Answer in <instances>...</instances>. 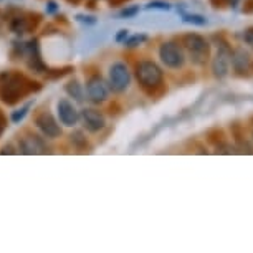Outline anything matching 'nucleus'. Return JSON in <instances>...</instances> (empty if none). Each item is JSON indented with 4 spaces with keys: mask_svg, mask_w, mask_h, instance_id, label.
<instances>
[{
    "mask_svg": "<svg viewBox=\"0 0 253 253\" xmlns=\"http://www.w3.org/2000/svg\"><path fill=\"white\" fill-rule=\"evenodd\" d=\"M58 116H60V121L63 123L65 126H75L80 118V114L68 99H60L58 101Z\"/></svg>",
    "mask_w": 253,
    "mask_h": 253,
    "instance_id": "obj_13",
    "label": "nucleus"
},
{
    "mask_svg": "<svg viewBox=\"0 0 253 253\" xmlns=\"http://www.w3.org/2000/svg\"><path fill=\"white\" fill-rule=\"evenodd\" d=\"M243 42L250 46V48H253V27H248L245 32H243Z\"/></svg>",
    "mask_w": 253,
    "mask_h": 253,
    "instance_id": "obj_25",
    "label": "nucleus"
},
{
    "mask_svg": "<svg viewBox=\"0 0 253 253\" xmlns=\"http://www.w3.org/2000/svg\"><path fill=\"white\" fill-rule=\"evenodd\" d=\"M252 139H253V127H252Z\"/></svg>",
    "mask_w": 253,
    "mask_h": 253,
    "instance_id": "obj_34",
    "label": "nucleus"
},
{
    "mask_svg": "<svg viewBox=\"0 0 253 253\" xmlns=\"http://www.w3.org/2000/svg\"><path fill=\"white\" fill-rule=\"evenodd\" d=\"M20 151L23 154H45L46 152V144L42 137H38L37 134H27L20 137Z\"/></svg>",
    "mask_w": 253,
    "mask_h": 253,
    "instance_id": "obj_12",
    "label": "nucleus"
},
{
    "mask_svg": "<svg viewBox=\"0 0 253 253\" xmlns=\"http://www.w3.org/2000/svg\"><path fill=\"white\" fill-rule=\"evenodd\" d=\"M40 89L42 84L38 81H33L18 71H5L0 75V98L10 106L17 104L28 94L40 91Z\"/></svg>",
    "mask_w": 253,
    "mask_h": 253,
    "instance_id": "obj_1",
    "label": "nucleus"
},
{
    "mask_svg": "<svg viewBox=\"0 0 253 253\" xmlns=\"http://www.w3.org/2000/svg\"><path fill=\"white\" fill-rule=\"evenodd\" d=\"M56 10H58V5H56L55 2H50L48 7H46V12H48V13H55Z\"/></svg>",
    "mask_w": 253,
    "mask_h": 253,
    "instance_id": "obj_30",
    "label": "nucleus"
},
{
    "mask_svg": "<svg viewBox=\"0 0 253 253\" xmlns=\"http://www.w3.org/2000/svg\"><path fill=\"white\" fill-rule=\"evenodd\" d=\"M71 71H73L71 66H65V68H58V70H50V71H46V78H50V80L63 78L65 75L71 73Z\"/></svg>",
    "mask_w": 253,
    "mask_h": 253,
    "instance_id": "obj_20",
    "label": "nucleus"
},
{
    "mask_svg": "<svg viewBox=\"0 0 253 253\" xmlns=\"http://www.w3.org/2000/svg\"><path fill=\"white\" fill-rule=\"evenodd\" d=\"M213 40L218 42V50L212 60V73L217 80H223L230 73L232 46L223 35H213Z\"/></svg>",
    "mask_w": 253,
    "mask_h": 253,
    "instance_id": "obj_4",
    "label": "nucleus"
},
{
    "mask_svg": "<svg viewBox=\"0 0 253 253\" xmlns=\"http://www.w3.org/2000/svg\"><path fill=\"white\" fill-rule=\"evenodd\" d=\"M180 17L185 23H190V25H195V27H204L207 25V18L200 13H190V12H185L180 8Z\"/></svg>",
    "mask_w": 253,
    "mask_h": 253,
    "instance_id": "obj_15",
    "label": "nucleus"
},
{
    "mask_svg": "<svg viewBox=\"0 0 253 253\" xmlns=\"http://www.w3.org/2000/svg\"><path fill=\"white\" fill-rule=\"evenodd\" d=\"M159 58L167 68L180 70L185 65V51L182 45H179L177 42H164L159 46Z\"/></svg>",
    "mask_w": 253,
    "mask_h": 253,
    "instance_id": "obj_5",
    "label": "nucleus"
},
{
    "mask_svg": "<svg viewBox=\"0 0 253 253\" xmlns=\"http://www.w3.org/2000/svg\"><path fill=\"white\" fill-rule=\"evenodd\" d=\"M35 126L40 129V132L50 139H55V137L61 136V127L58 126L56 119L53 118V114L48 111H40L35 114V119H33Z\"/></svg>",
    "mask_w": 253,
    "mask_h": 253,
    "instance_id": "obj_7",
    "label": "nucleus"
},
{
    "mask_svg": "<svg viewBox=\"0 0 253 253\" xmlns=\"http://www.w3.org/2000/svg\"><path fill=\"white\" fill-rule=\"evenodd\" d=\"M243 13H253V0H245V3H243Z\"/></svg>",
    "mask_w": 253,
    "mask_h": 253,
    "instance_id": "obj_29",
    "label": "nucleus"
},
{
    "mask_svg": "<svg viewBox=\"0 0 253 253\" xmlns=\"http://www.w3.org/2000/svg\"><path fill=\"white\" fill-rule=\"evenodd\" d=\"M184 51L187 53L189 60L192 61L195 66H204L207 65L210 58V43L202 35L199 33H185L180 40Z\"/></svg>",
    "mask_w": 253,
    "mask_h": 253,
    "instance_id": "obj_3",
    "label": "nucleus"
},
{
    "mask_svg": "<svg viewBox=\"0 0 253 253\" xmlns=\"http://www.w3.org/2000/svg\"><path fill=\"white\" fill-rule=\"evenodd\" d=\"M147 8H154V10H170V3L164 2V0H152L147 3Z\"/></svg>",
    "mask_w": 253,
    "mask_h": 253,
    "instance_id": "obj_23",
    "label": "nucleus"
},
{
    "mask_svg": "<svg viewBox=\"0 0 253 253\" xmlns=\"http://www.w3.org/2000/svg\"><path fill=\"white\" fill-rule=\"evenodd\" d=\"M131 84V71L123 61H116L109 68V88L114 93H123Z\"/></svg>",
    "mask_w": 253,
    "mask_h": 253,
    "instance_id": "obj_6",
    "label": "nucleus"
},
{
    "mask_svg": "<svg viewBox=\"0 0 253 253\" xmlns=\"http://www.w3.org/2000/svg\"><path fill=\"white\" fill-rule=\"evenodd\" d=\"M71 142H73V146L78 151H88L89 149V144H88L86 137H84L83 132H80V131H76V132L71 134Z\"/></svg>",
    "mask_w": 253,
    "mask_h": 253,
    "instance_id": "obj_18",
    "label": "nucleus"
},
{
    "mask_svg": "<svg viewBox=\"0 0 253 253\" xmlns=\"http://www.w3.org/2000/svg\"><path fill=\"white\" fill-rule=\"evenodd\" d=\"M65 91L68 93L71 98H75L78 103L83 101V91H81V86H80V83L76 80H71V81H68V83H66Z\"/></svg>",
    "mask_w": 253,
    "mask_h": 253,
    "instance_id": "obj_17",
    "label": "nucleus"
},
{
    "mask_svg": "<svg viewBox=\"0 0 253 253\" xmlns=\"http://www.w3.org/2000/svg\"><path fill=\"white\" fill-rule=\"evenodd\" d=\"M66 2H68V3H73V5H76V3H80L81 0H66Z\"/></svg>",
    "mask_w": 253,
    "mask_h": 253,
    "instance_id": "obj_33",
    "label": "nucleus"
},
{
    "mask_svg": "<svg viewBox=\"0 0 253 253\" xmlns=\"http://www.w3.org/2000/svg\"><path fill=\"white\" fill-rule=\"evenodd\" d=\"M5 129H7V116H5V113L0 109V136L5 132Z\"/></svg>",
    "mask_w": 253,
    "mask_h": 253,
    "instance_id": "obj_26",
    "label": "nucleus"
},
{
    "mask_svg": "<svg viewBox=\"0 0 253 253\" xmlns=\"http://www.w3.org/2000/svg\"><path fill=\"white\" fill-rule=\"evenodd\" d=\"M129 37V30H126V28H123V30H119L118 32V35H116V42L118 43H124V40Z\"/></svg>",
    "mask_w": 253,
    "mask_h": 253,
    "instance_id": "obj_27",
    "label": "nucleus"
},
{
    "mask_svg": "<svg viewBox=\"0 0 253 253\" xmlns=\"http://www.w3.org/2000/svg\"><path fill=\"white\" fill-rule=\"evenodd\" d=\"M232 68L233 73L237 76H250L252 71V58L248 55V51H245V48H237L232 50Z\"/></svg>",
    "mask_w": 253,
    "mask_h": 253,
    "instance_id": "obj_10",
    "label": "nucleus"
},
{
    "mask_svg": "<svg viewBox=\"0 0 253 253\" xmlns=\"http://www.w3.org/2000/svg\"><path fill=\"white\" fill-rule=\"evenodd\" d=\"M86 93L93 103H103L108 99L109 86L99 75H93L86 83Z\"/></svg>",
    "mask_w": 253,
    "mask_h": 253,
    "instance_id": "obj_9",
    "label": "nucleus"
},
{
    "mask_svg": "<svg viewBox=\"0 0 253 253\" xmlns=\"http://www.w3.org/2000/svg\"><path fill=\"white\" fill-rule=\"evenodd\" d=\"M81 121H83V126L86 127L89 132H99L103 129L104 126H106V119L99 111L96 109H83L80 114Z\"/></svg>",
    "mask_w": 253,
    "mask_h": 253,
    "instance_id": "obj_11",
    "label": "nucleus"
},
{
    "mask_svg": "<svg viewBox=\"0 0 253 253\" xmlns=\"http://www.w3.org/2000/svg\"><path fill=\"white\" fill-rule=\"evenodd\" d=\"M213 8H225V7H232L235 8L238 5V0H210Z\"/></svg>",
    "mask_w": 253,
    "mask_h": 253,
    "instance_id": "obj_21",
    "label": "nucleus"
},
{
    "mask_svg": "<svg viewBox=\"0 0 253 253\" xmlns=\"http://www.w3.org/2000/svg\"><path fill=\"white\" fill-rule=\"evenodd\" d=\"M205 139H207L209 144H212V146H220L223 144V142L227 141V136H225V132H223L222 129H218V127H213V129H210L207 131V134H205Z\"/></svg>",
    "mask_w": 253,
    "mask_h": 253,
    "instance_id": "obj_16",
    "label": "nucleus"
},
{
    "mask_svg": "<svg viewBox=\"0 0 253 253\" xmlns=\"http://www.w3.org/2000/svg\"><path fill=\"white\" fill-rule=\"evenodd\" d=\"M230 131H232V137H233V142L237 144L238 149H245L248 152H252L250 146L247 144V139H245V132H243V127L240 123H233L230 126Z\"/></svg>",
    "mask_w": 253,
    "mask_h": 253,
    "instance_id": "obj_14",
    "label": "nucleus"
},
{
    "mask_svg": "<svg viewBox=\"0 0 253 253\" xmlns=\"http://www.w3.org/2000/svg\"><path fill=\"white\" fill-rule=\"evenodd\" d=\"M40 15L38 13H23V15H17L10 20V30L17 35H25V33L35 30L40 23Z\"/></svg>",
    "mask_w": 253,
    "mask_h": 253,
    "instance_id": "obj_8",
    "label": "nucleus"
},
{
    "mask_svg": "<svg viewBox=\"0 0 253 253\" xmlns=\"http://www.w3.org/2000/svg\"><path fill=\"white\" fill-rule=\"evenodd\" d=\"M146 40H147L146 33H136V35H132V37H127L126 40H124V45H126L127 48H136V46H141Z\"/></svg>",
    "mask_w": 253,
    "mask_h": 253,
    "instance_id": "obj_19",
    "label": "nucleus"
},
{
    "mask_svg": "<svg viewBox=\"0 0 253 253\" xmlns=\"http://www.w3.org/2000/svg\"><path fill=\"white\" fill-rule=\"evenodd\" d=\"M32 108V103H27L25 106L20 108V109H17V111H13L12 113V121L13 123H20L23 118H25V114L28 113V109Z\"/></svg>",
    "mask_w": 253,
    "mask_h": 253,
    "instance_id": "obj_22",
    "label": "nucleus"
},
{
    "mask_svg": "<svg viewBox=\"0 0 253 253\" xmlns=\"http://www.w3.org/2000/svg\"><path fill=\"white\" fill-rule=\"evenodd\" d=\"M252 70H253V61H252Z\"/></svg>",
    "mask_w": 253,
    "mask_h": 253,
    "instance_id": "obj_35",
    "label": "nucleus"
},
{
    "mask_svg": "<svg viewBox=\"0 0 253 253\" xmlns=\"http://www.w3.org/2000/svg\"><path fill=\"white\" fill-rule=\"evenodd\" d=\"M139 13V7L137 5H131V7H126L124 10L119 12V17L121 18H132Z\"/></svg>",
    "mask_w": 253,
    "mask_h": 253,
    "instance_id": "obj_24",
    "label": "nucleus"
},
{
    "mask_svg": "<svg viewBox=\"0 0 253 253\" xmlns=\"http://www.w3.org/2000/svg\"><path fill=\"white\" fill-rule=\"evenodd\" d=\"M13 152H15V151H13L12 149V146H5V147H3V151H2V154H13Z\"/></svg>",
    "mask_w": 253,
    "mask_h": 253,
    "instance_id": "obj_32",
    "label": "nucleus"
},
{
    "mask_svg": "<svg viewBox=\"0 0 253 253\" xmlns=\"http://www.w3.org/2000/svg\"><path fill=\"white\" fill-rule=\"evenodd\" d=\"M129 2V0H109V3H111V7H118V5H123V3Z\"/></svg>",
    "mask_w": 253,
    "mask_h": 253,
    "instance_id": "obj_31",
    "label": "nucleus"
},
{
    "mask_svg": "<svg viewBox=\"0 0 253 253\" xmlns=\"http://www.w3.org/2000/svg\"><path fill=\"white\" fill-rule=\"evenodd\" d=\"M136 78L147 96H156L164 89V71L151 60H142L136 65Z\"/></svg>",
    "mask_w": 253,
    "mask_h": 253,
    "instance_id": "obj_2",
    "label": "nucleus"
},
{
    "mask_svg": "<svg viewBox=\"0 0 253 253\" xmlns=\"http://www.w3.org/2000/svg\"><path fill=\"white\" fill-rule=\"evenodd\" d=\"M76 20L83 22V23H89V25L96 23V18H94V17H86V15H76Z\"/></svg>",
    "mask_w": 253,
    "mask_h": 253,
    "instance_id": "obj_28",
    "label": "nucleus"
}]
</instances>
